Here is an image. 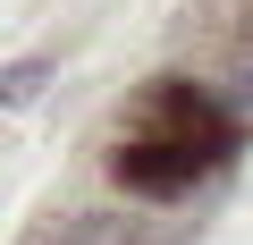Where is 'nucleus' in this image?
Masks as SVG:
<instances>
[{
	"label": "nucleus",
	"instance_id": "nucleus-1",
	"mask_svg": "<svg viewBox=\"0 0 253 245\" xmlns=\"http://www.w3.org/2000/svg\"><path fill=\"white\" fill-rule=\"evenodd\" d=\"M211 144H219V136H203L194 101H177V127H169V136H126V144H118V186L177 195V186H194V169L211 161Z\"/></svg>",
	"mask_w": 253,
	"mask_h": 245
},
{
	"label": "nucleus",
	"instance_id": "nucleus-3",
	"mask_svg": "<svg viewBox=\"0 0 253 245\" xmlns=\"http://www.w3.org/2000/svg\"><path fill=\"white\" fill-rule=\"evenodd\" d=\"M42 85H51V59H9V68H0V101H9V110H26Z\"/></svg>",
	"mask_w": 253,
	"mask_h": 245
},
{
	"label": "nucleus",
	"instance_id": "nucleus-2",
	"mask_svg": "<svg viewBox=\"0 0 253 245\" xmlns=\"http://www.w3.org/2000/svg\"><path fill=\"white\" fill-rule=\"evenodd\" d=\"M34 245H135V228H126V211H76L68 228H42Z\"/></svg>",
	"mask_w": 253,
	"mask_h": 245
},
{
	"label": "nucleus",
	"instance_id": "nucleus-4",
	"mask_svg": "<svg viewBox=\"0 0 253 245\" xmlns=\"http://www.w3.org/2000/svg\"><path fill=\"white\" fill-rule=\"evenodd\" d=\"M236 101H253V68H236Z\"/></svg>",
	"mask_w": 253,
	"mask_h": 245
}]
</instances>
